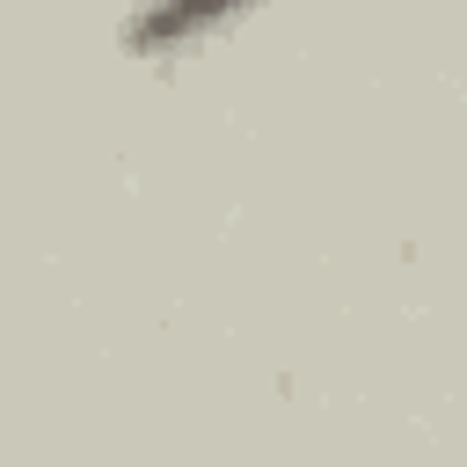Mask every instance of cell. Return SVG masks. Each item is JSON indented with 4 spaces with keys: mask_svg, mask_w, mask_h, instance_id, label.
Here are the masks:
<instances>
[{
    "mask_svg": "<svg viewBox=\"0 0 467 467\" xmlns=\"http://www.w3.org/2000/svg\"><path fill=\"white\" fill-rule=\"evenodd\" d=\"M241 7H255V0H146V7L124 22V44L153 58V51H175V44H190V36L219 29V22H234Z\"/></svg>",
    "mask_w": 467,
    "mask_h": 467,
    "instance_id": "cell-1",
    "label": "cell"
}]
</instances>
